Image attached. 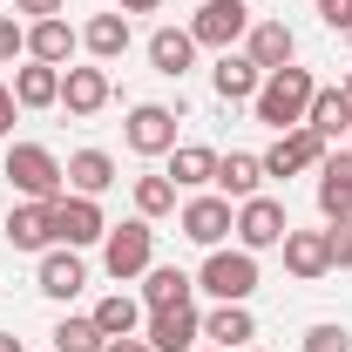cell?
<instances>
[{"mask_svg": "<svg viewBox=\"0 0 352 352\" xmlns=\"http://www.w3.org/2000/svg\"><path fill=\"white\" fill-rule=\"evenodd\" d=\"M0 352H21V339H14V332H0Z\"/></svg>", "mask_w": 352, "mask_h": 352, "instance_id": "40", "label": "cell"}, {"mask_svg": "<svg viewBox=\"0 0 352 352\" xmlns=\"http://www.w3.org/2000/svg\"><path fill=\"white\" fill-rule=\"evenodd\" d=\"M258 183H264V163L258 156H244V149H230V156H217V190L223 197H258Z\"/></svg>", "mask_w": 352, "mask_h": 352, "instance_id": "28", "label": "cell"}, {"mask_svg": "<svg viewBox=\"0 0 352 352\" xmlns=\"http://www.w3.org/2000/svg\"><path fill=\"white\" fill-rule=\"evenodd\" d=\"M14 14H34V21H54V14H68V0H14Z\"/></svg>", "mask_w": 352, "mask_h": 352, "instance_id": "36", "label": "cell"}, {"mask_svg": "<svg viewBox=\"0 0 352 352\" xmlns=\"http://www.w3.org/2000/svg\"><path fill=\"white\" fill-rule=\"evenodd\" d=\"M244 352H258V346H244Z\"/></svg>", "mask_w": 352, "mask_h": 352, "instance_id": "42", "label": "cell"}, {"mask_svg": "<svg viewBox=\"0 0 352 352\" xmlns=\"http://www.w3.org/2000/svg\"><path fill=\"white\" fill-rule=\"evenodd\" d=\"M54 352H109V339H102L95 318H61L54 325Z\"/></svg>", "mask_w": 352, "mask_h": 352, "instance_id": "30", "label": "cell"}, {"mask_svg": "<svg viewBox=\"0 0 352 352\" xmlns=\"http://www.w3.org/2000/svg\"><path fill=\"white\" fill-rule=\"evenodd\" d=\"M305 352H352V332H346V325H311Z\"/></svg>", "mask_w": 352, "mask_h": 352, "instance_id": "32", "label": "cell"}, {"mask_svg": "<svg viewBox=\"0 0 352 352\" xmlns=\"http://www.w3.org/2000/svg\"><path fill=\"white\" fill-rule=\"evenodd\" d=\"M61 176H68L75 197H102V190L116 183V156H109V149H75V156L61 163Z\"/></svg>", "mask_w": 352, "mask_h": 352, "instance_id": "18", "label": "cell"}, {"mask_svg": "<svg viewBox=\"0 0 352 352\" xmlns=\"http://www.w3.org/2000/svg\"><path fill=\"white\" fill-rule=\"evenodd\" d=\"M149 258H156V230H149V217L109 223V237H102V264H109V278H116V285L142 278V271H149Z\"/></svg>", "mask_w": 352, "mask_h": 352, "instance_id": "4", "label": "cell"}, {"mask_svg": "<svg viewBox=\"0 0 352 352\" xmlns=\"http://www.w3.org/2000/svg\"><path fill=\"white\" fill-rule=\"evenodd\" d=\"M311 95H318V82H311L305 68H278V75H264V88L251 95V109H258V122L264 129H305V109H311Z\"/></svg>", "mask_w": 352, "mask_h": 352, "instance_id": "1", "label": "cell"}, {"mask_svg": "<svg viewBox=\"0 0 352 352\" xmlns=\"http://www.w3.org/2000/svg\"><path fill=\"white\" fill-rule=\"evenodd\" d=\"M285 230H292V217H285L278 197H244V204H237V237H244V251L285 244Z\"/></svg>", "mask_w": 352, "mask_h": 352, "instance_id": "8", "label": "cell"}, {"mask_svg": "<svg viewBox=\"0 0 352 352\" xmlns=\"http://www.w3.org/2000/svg\"><path fill=\"white\" fill-rule=\"evenodd\" d=\"M325 244H332V264L352 271V217H332V223H325Z\"/></svg>", "mask_w": 352, "mask_h": 352, "instance_id": "33", "label": "cell"}, {"mask_svg": "<svg viewBox=\"0 0 352 352\" xmlns=\"http://www.w3.org/2000/svg\"><path fill=\"white\" fill-rule=\"evenodd\" d=\"M285 271H292L298 285H318V278L332 271V244H325V230H285Z\"/></svg>", "mask_w": 352, "mask_h": 352, "instance_id": "14", "label": "cell"}, {"mask_svg": "<svg viewBox=\"0 0 352 352\" xmlns=\"http://www.w3.org/2000/svg\"><path fill=\"white\" fill-rule=\"evenodd\" d=\"M210 88H217L223 102H251L264 88V68L251 61V54H237V47H223L217 54V68H210Z\"/></svg>", "mask_w": 352, "mask_h": 352, "instance_id": "16", "label": "cell"}, {"mask_svg": "<svg viewBox=\"0 0 352 352\" xmlns=\"http://www.w3.org/2000/svg\"><path fill=\"white\" fill-rule=\"evenodd\" d=\"M109 352H156L149 339H109Z\"/></svg>", "mask_w": 352, "mask_h": 352, "instance_id": "38", "label": "cell"}, {"mask_svg": "<svg viewBox=\"0 0 352 352\" xmlns=\"http://www.w3.org/2000/svg\"><path fill=\"white\" fill-rule=\"evenodd\" d=\"M122 142H129L135 156H170V149H176V109H163V102H135L129 122H122Z\"/></svg>", "mask_w": 352, "mask_h": 352, "instance_id": "7", "label": "cell"}, {"mask_svg": "<svg viewBox=\"0 0 352 352\" xmlns=\"http://www.w3.org/2000/svg\"><path fill=\"white\" fill-rule=\"evenodd\" d=\"M61 109L68 116H102L109 109V75L102 68H61Z\"/></svg>", "mask_w": 352, "mask_h": 352, "instance_id": "17", "label": "cell"}, {"mask_svg": "<svg viewBox=\"0 0 352 352\" xmlns=\"http://www.w3.org/2000/svg\"><path fill=\"white\" fill-rule=\"evenodd\" d=\"M197 292H210L217 305H244L258 292V251H210L197 271Z\"/></svg>", "mask_w": 352, "mask_h": 352, "instance_id": "3", "label": "cell"}, {"mask_svg": "<svg viewBox=\"0 0 352 352\" xmlns=\"http://www.w3.org/2000/svg\"><path fill=\"white\" fill-rule=\"evenodd\" d=\"M88 318L102 325V339H135V325H142V305H135L129 292H109V298L88 311Z\"/></svg>", "mask_w": 352, "mask_h": 352, "instance_id": "29", "label": "cell"}, {"mask_svg": "<svg viewBox=\"0 0 352 352\" xmlns=\"http://www.w3.org/2000/svg\"><path fill=\"white\" fill-rule=\"evenodd\" d=\"M14 102H21V109H54V102H61V68H47V61L14 68Z\"/></svg>", "mask_w": 352, "mask_h": 352, "instance_id": "25", "label": "cell"}, {"mask_svg": "<svg viewBox=\"0 0 352 352\" xmlns=\"http://www.w3.org/2000/svg\"><path fill=\"white\" fill-rule=\"evenodd\" d=\"M258 163H264V176H278V183H285V176H298V170H318V163H325V142H318L311 129H285Z\"/></svg>", "mask_w": 352, "mask_h": 352, "instance_id": "9", "label": "cell"}, {"mask_svg": "<svg viewBox=\"0 0 352 352\" xmlns=\"http://www.w3.org/2000/svg\"><path fill=\"white\" fill-rule=\"evenodd\" d=\"M149 61H156V75H190V61H197V41H190V28H156L149 34Z\"/></svg>", "mask_w": 352, "mask_h": 352, "instance_id": "26", "label": "cell"}, {"mask_svg": "<svg viewBox=\"0 0 352 352\" xmlns=\"http://www.w3.org/2000/svg\"><path fill=\"white\" fill-rule=\"evenodd\" d=\"M305 129L318 135V142H332V135H346V129H352V102H346V88H318V95H311Z\"/></svg>", "mask_w": 352, "mask_h": 352, "instance_id": "24", "label": "cell"}, {"mask_svg": "<svg viewBox=\"0 0 352 352\" xmlns=\"http://www.w3.org/2000/svg\"><path fill=\"white\" fill-rule=\"evenodd\" d=\"M7 244L14 251H54V204H14L7 210Z\"/></svg>", "mask_w": 352, "mask_h": 352, "instance_id": "12", "label": "cell"}, {"mask_svg": "<svg viewBox=\"0 0 352 352\" xmlns=\"http://www.w3.org/2000/svg\"><path fill=\"white\" fill-rule=\"evenodd\" d=\"M116 7H122V14H156L163 0H116Z\"/></svg>", "mask_w": 352, "mask_h": 352, "instance_id": "39", "label": "cell"}, {"mask_svg": "<svg viewBox=\"0 0 352 352\" xmlns=\"http://www.w3.org/2000/svg\"><path fill=\"white\" fill-rule=\"evenodd\" d=\"M230 230H237V217H230V197H190V204H183V237H190V244L217 251Z\"/></svg>", "mask_w": 352, "mask_h": 352, "instance_id": "11", "label": "cell"}, {"mask_svg": "<svg viewBox=\"0 0 352 352\" xmlns=\"http://www.w3.org/2000/svg\"><path fill=\"white\" fill-rule=\"evenodd\" d=\"M346 102H352V75H346Z\"/></svg>", "mask_w": 352, "mask_h": 352, "instance_id": "41", "label": "cell"}, {"mask_svg": "<svg viewBox=\"0 0 352 352\" xmlns=\"http://www.w3.org/2000/svg\"><path fill=\"white\" fill-rule=\"evenodd\" d=\"M346 135H352V129H346Z\"/></svg>", "mask_w": 352, "mask_h": 352, "instance_id": "43", "label": "cell"}, {"mask_svg": "<svg viewBox=\"0 0 352 352\" xmlns=\"http://www.w3.org/2000/svg\"><path fill=\"white\" fill-rule=\"evenodd\" d=\"M244 54L258 61L264 75H278V68H292V54H298V34H292L285 21H251V34H244Z\"/></svg>", "mask_w": 352, "mask_h": 352, "instance_id": "13", "label": "cell"}, {"mask_svg": "<svg viewBox=\"0 0 352 352\" xmlns=\"http://www.w3.org/2000/svg\"><path fill=\"white\" fill-rule=\"evenodd\" d=\"M318 14H325V28L352 34V0H318Z\"/></svg>", "mask_w": 352, "mask_h": 352, "instance_id": "35", "label": "cell"}, {"mask_svg": "<svg viewBox=\"0 0 352 352\" xmlns=\"http://www.w3.org/2000/svg\"><path fill=\"white\" fill-rule=\"evenodd\" d=\"M190 292H197V278H190V271H176V264H149V271H142V305H149V311L190 305Z\"/></svg>", "mask_w": 352, "mask_h": 352, "instance_id": "22", "label": "cell"}, {"mask_svg": "<svg viewBox=\"0 0 352 352\" xmlns=\"http://www.w3.org/2000/svg\"><path fill=\"white\" fill-rule=\"evenodd\" d=\"M170 210H176L170 176H135V217H170Z\"/></svg>", "mask_w": 352, "mask_h": 352, "instance_id": "31", "label": "cell"}, {"mask_svg": "<svg viewBox=\"0 0 352 352\" xmlns=\"http://www.w3.org/2000/svg\"><path fill=\"white\" fill-rule=\"evenodd\" d=\"M318 210H325V223L332 217H352V149H325V163H318Z\"/></svg>", "mask_w": 352, "mask_h": 352, "instance_id": "15", "label": "cell"}, {"mask_svg": "<svg viewBox=\"0 0 352 352\" xmlns=\"http://www.w3.org/2000/svg\"><path fill=\"white\" fill-rule=\"evenodd\" d=\"M14 54H28V28H21L14 14H0V68H7Z\"/></svg>", "mask_w": 352, "mask_h": 352, "instance_id": "34", "label": "cell"}, {"mask_svg": "<svg viewBox=\"0 0 352 352\" xmlns=\"http://www.w3.org/2000/svg\"><path fill=\"white\" fill-rule=\"evenodd\" d=\"M7 183H14L21 197H34V204H54V197L68 190L54 149H41V142H7Z\"/></svg>", "mask_w": 352, "mask_h": 352, "instance_id": "2", "label": "cell"}, {"mask_svg": "<svg viewBox=\"0 0 352 352\" xmlns=\"http://www.w3.org/2000/svg\"><path fill=\"white\" fill-rule=\"evenodd\" d=\"M82 47L95 61H116V54H129V14H95L82 28Z\"/></svg>", "mask_w": 352, "mask_h": 352, "instance_id": "27", "label": "cell"}, {"mask_svg": "<svg viewBox=\"0 0 352 352\" xmlns=\"http://www.w3.org/2000/svg\"><path fill=\"white\" fill-rule=\"evenodd\" d=\"M204 339H217V352H244L258 339V318L244 305H217V311H204Z\"/></svg>", "mask_w": 352, "mask_h": 352, "instance_id": "21", "label": "cell"}, {"mask_svg": "<svg viewBox=\"0 0 352 352\" xmlns=\"http://www.w3.org/2000/svg\"><path fill=\"white\" fill-rule=\"evenodd\" d=\"M251 34V0H204L197 14H190V41L197 47H237Z\"/></svg>", "mask_w": 352, "mask_h": 352, "instance_id": "5", "label": "cell"}, {"mask_svg": "<svg viewBox=\"0 0 352 352\" xmlns=\"http://www.w3.org/2000/svg\"><path fill=\"white\" fill-rule=\"evenodd\" d=\"M75 47H82V34H75V28H68L61 14H54V21H34V28H28V61H47V68H61V61H68Z\"/></svg>", "mask_w": 352, "mask_h": 352, "instance_id": "20", "label": "cell"}, {"mask_svg": "<svg viewBox=\"0 0 352 352\" xmlns=\"http://www.w3.org/2000/svg\"><path fill=\"white\" fill-rule=\"evenodd\" d=\"M82 285H88V264H82V251H68V244L41 251V292H47V298H75Z\"/></svg>", "mask_w": 352, "mask_h": 352, "instance_id": "19", "label": "cell"}, {"mask_svg": "<svg viewBox=\"0 0 352 352\" xmlns=\"http://www.w3.org/2000/svg\"><path fill=\"white\" fill-rule=\"evenodd\" d=\"M156 352H197V339H204V311L197 305H163L149 311V332H142Z\"/></svg>", "mask_w": 352, "mask_h": 352, "instance_id": "10", "label": "cell"}, {"mask_svg": "<svg viewBox=\"0 0 352 352\" xmlns=\"http://www.w3.org/2000/svg\"><path fill=\"white\" fill-rule=\"evenodd\" d=\"M14 116H21V102H14V82H0V135H14Z\"/></svg>", "mask_w": 352, "mask_h": 352, "instance_id": "37", "label": "cell"}, {"mask_svg": "<svg viewBox=\"0 0 352 352\" xmlns=\"http://www.w3.org/2000/svg\"><path fill=\"white\" fill-rule=\"evenodd\" d=\"M170 183H176V190H204V183H217V149H204V142H176V149H170Z\"/></svg>", "mask_w": 352, "mask_h": 352, "instance_id": "23", "label": "cell"}, {"mask_svg": "<svg viewBox=\"0 0 352 352\" xmlns=\"http://www.w3.org/2000/svg\"><path fill=\"white\" fill-rule=\"evenodd\" d=\"M109 237V217H102V204L95 197H54V244H68V251H82V244H102Z\"/></svg>", "mask_w": 352, "mask_h": 352, "instance_id": "6", "label": "cell"}]
</instances>
